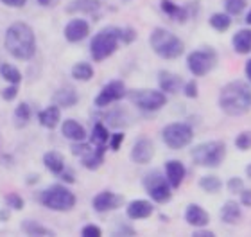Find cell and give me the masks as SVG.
<instances>
[{
  "label": "cell",
  "instance_id": "obj_16",
  "mask_svg": "<svg viewBox=\"0 0 251 237\" xmlns=\"http://www.w3.org/2000/svg\"><path fill=\"white\" fill-rule=\"evenodd\" d=\"M185 174H187V169L179 160H169L165 162V178H167L169 185L173 189H178L179 185L183 184Z\"/></svg>",
  "mask_w": 251,
  "mask_h": 237
},
{
  "label": "cell",
  "instance_id": "obj_11",
  "mask_svg": "<svg viewBox=\"0 0 251 237\" xmlns=\"http://www.w3.org/2000/svg\"><path fill=\"white\" fill-rule=\"evenodd\" d=\"M129 99L144 111H158L165 106L167 95L162 90H133Z\"/></svg>",
  "mask_w": 251,
  "mask_h": 237
},
{
  "label": "cell",
  "instance_id": "obj_34",
  "mask_svg": "<svg viewBox=\"0 0 251 237\" xmlns=\"http://www.w3.org/2000/svg\"><path fill=\"white\" fill-rule=\"evenodd\" d=\"M0 76H2V78L11 84H18L22 81L20 70L16 69V67H13V65H9V63L0 65Z\"/></svg>",
  "mask_w": 251,
  "mask_h": 237
},
{
  "label": "cell",
  "instance_id": "obj_35",
  "mask_svg": "<svg viewBox=\"0 0 251 237\" xmlns=\"http://www.w3.org/2000/svg\"><path fill=\"white\" fill-rule=\"evenodd\" d=\"M246 0H225V7L228 15H241L246 9Z\"/></svg>",
  "mask_w": 251,
  "mask_h": 237
},
{
  "label": "cell",
  "instance_id": "obj_2",
  "mask_svg": "<svg viewBox=\"0 0 251 237\" xmlns=\"http://www.w3.org/2000/svg\"><path fill=\"white\" fill-rule=\"evenodd\" d=\"M219 106L226 115L241 117L251 110V86L244 81H231L221 88Z\"/></svg>",
  "mask_w": 251,
  "mask_h": 237
},
{
  "label": "cell",
  "instance_id": "obj_4",
  "mask_svg": "<svg viewBox=\"0 0 251 237\" xmlns=\"http://www.w3.org/2000/svg\"><path fill=\"white\" fill-rule=\"evenodd\" d=\"M119 27H104L100 29L97 34L94 36L92 43H90V54L94 61H104L115 54V51L119 49Z\"/></svg>",
  "mask_w": 251,
  "mask_h": 237
},
{
  "label": "cell",
  "instance_id": "obj_51",
  "mask_svg": "<svg viewBox=\"0 0 251 237\" xmlns=\"http://www.w3.org/2000/svg\"><path fill=\"white\" fill-rule=\"evenodd\" d=\"M246 76H248V79L251 81V59H248V61H246Z\"/></svg>",
  "mask_w": 251,
  "mask_h": 237
},
{
  "label": "cell",
  "instance_id": "obj_47",
  "mask_svg": "<svg viewBox=\"0 0 251 237\" xmlns=\"http://www.w3.org/2000/svg\"><path fill=\"white\" fill-rule=\"evenodd\" d=\"M119 234H122V236H124V234L126 236H135V230H133L131 227H122L121 225V227L115 230V236H119Z\"/></svg>",
  "mask_w": 251,
  "mask_h": 237
},
{
  "label": "cell",
  "instance_id": "obj_5",
  "mask_svg": "<svg viewBox=\"0 0 251 237\" xmlns=\"http://www.w3.org/2000/svg\"><path fill=\"white\" fill-rule=\"evenodd\" d=\"M40 203L54 212H68L75 207V194L65 185H50L40 194Z\"/></svg>",
  "mask_w": 251,
  "mask_h": 237
},
{
  "label": "cell",
  "instance_id": "obj_39",
  "mask_svg": "<svg viewBox=\"0 0 251 237\" xmlns=\"http://www.w3.org/2000/svg\"><path fill=\"white\" fill-rule=\"evenodd\" d=\"M119 38H121L122 43H131L136 40V31L129 29V27H119Z\"/></svg>",
  "mask_w": 251,
  "mask_h": 237
},
{
  "label": "cell",
  "instance_id": "obj_3",
  "mask_svg": "<svg viewBox=\"0 0 251 237\" xmlns=\"http://www.w3.org/2000/svg\"><path fill=\"white\" fill-rule=\"evenodd\" d=\"M149 43L154 53L163 59H176L179 58L185 51L183 42L179 40L174 32L163 29V27H156L149 36Z\"/></svg>",
  "mask_w": 251,
  "mask_h": 237
},
{
  "label": "cell",
  "instance_id": "obj_17",
  "mask_svg": "<svg viewBox=\"0 0 251 237\" xmlns=\"http://www.w3.org/2000/svg\"><path fill=\"white\" fill-rule=\"evenodd\" d=\"M158 84L163 94H178L179 88L183 86V79L181 76L169 72V70H160L158 74Z\"/></svg>",
  "mask_w": 251,
  "mask_h": 237
},
{
  "label": "cell",
  "instance_id": "obj_38",
  "mask_svg": "<svg viewBox=\"0 0 251 237\" xmlns=\"http://www.w3.org/2000/svg\"><path fill=\"white\" fill-rule=\"evenodd\" d=\"M235 146H237V149H241V151L251 149V132H242L241 135H237Z\"/></svg>",
  "mask_w": 251,
  "mask_h": 237
},
{
  "label": "cell",
  "instance_id": "obj_33",
  "mask_svg": "<svg viewBox=\"0 0 251 237\" xmlns=\"http://www.w3.org/2000/svg\"><path fill=\"white\" fill-rule=\"evenodd\" d=\"M199 187H201L204 192L215 194V192H219V190H221V187H223V182H221L217 176H214V174H208V176H203V178L199 180Z\"/></svg>",
  "mask_w": 251,
  "mask_h": 237
},
{
  "label": "cell",
  "instance_id": "obj_21",
  "mask_svg": "<svg viewBox=\"0 0 251 237\" xmlns=\"http://www.w3.org/2000/svg\"><path fill=\"white\" fill-rule=\"evenodd\" d=\"M38 121L43 128H49V130H54L58 126L59 121H61V110H59L58 105L49 106L45 110H42L38 113Z\"/></svg>",
  "mask_w": 251,
  "mask_h": 237
},
{
  "label": "cell",
  "instance_id": "obj_26",
  "mask_svg": "<svg viewBox=\"0 0 251 237\" xmlns=\"http://www.w3.org/2000/svg\"><path fill=\"white\" fill-rule=\"evenodd\" d=\"M162 11L165 15H169L171 18H174L179 24H185L188 18V9L183 5H178L171 2V0H162Z\"/></svg>",
  "mask_w": 251,
  "mask_h": 237
},
{
  "label": "cell",
  "instance_id": "obj_30",
  "mask_svg": "<svg viewBox=\"0 0 251 237\" xmlns=\"http://www.w3.org/2000/svg\"><path fill=\"white\" fill-rule=\"evenodd\" d=\"M72 78L77 81H90L94 78V67L86 61H79L72 67Z\"/></svg>",
  "mask_w": 251,
  "mask_h": 237
},
{
  "label": "cell",
  "instance_id": "obj_15",
  "mask_svg": "<svg viewBox=\"0 0 251 237\" xmlns=\"http://www.w3.org/2000/svg\"><path fill=\"white\" fill-rule=\"evenodd\" d=\"M88 34H90V24L86 20H83V18H74L65 27V38L70 43L83 42Z\"/></svg>",
  "mask_w": 251,
  "mask_h": 237
},
{
  "label": "cell",
  "instance_id": "obj_27",
  "mask_svg": "<svg viewBox=\"0 0 251 237\" xmlns=\"http://www.w3.org/2000/svg\"><path fill=\"white\" fill-rule=\"evenodd\" d=\"M43 163H45V167L52 174H61L65 171V167H67L65 165V158L58 151H49V153L43 155Z\"/></svg>",
  "mask_w": 251,
  "mask_h": 237
},
{
  "label": "cell",
  "instance_id": "obj_40",
  "mask_svg": "<svg viewBox=\"0 0 251 237\" xmlns=\"http://www.w3.org/2000/svg\"><path fill=\"white\" fill-rule=\"evenodd\" d=\"M81 236L83 237H100L102 236V230H100L97 225H86L81 230Z\"/></svg>",
  "mask_w": 251,
  "mask_h": 237
},
{
  "label": "cell",
  "instance_id": "obj_8",
  "mask_svg": "<svg viewBox=\"0 0 251 237\" xmlns=\"http://www.w3.org/2000/svg\"><path fill=\"white\" fill-rule=\"evenodd\" d=\"M70 149H72V155L81 158L83 165L90 171H95L104 163L106 146H95L92 142L84 144L83 140H79V142H74Z\"/></svg>",
  "mask_w": 251,
  "mask_h": 237
},
{
  "label": "cell",
  "instance_id": "obj_36",
  "mask_svg": "<svg viewBox=\"0 0 251 237\" xmlns=\"http://www.w3.org/2000/svg\"><path fill=\"white\" fill-rule=\"evenodd\" d=\"M106 119H108V126L119 128V126H122V124H126L124 119H129V117H127V113H126V111L115 110V111H111V113H108V115H106Z\"/></svg>",
  "mask_w": 251,
  "mask_h": 237
},
{
  "label": "cell",
  "instance_id": "obj_31",
  "mask_svg": "<svg viewBox=\"0 0 251 237\" xmlns=\"http://www.w3.org/2000/svg\"><path fill=\"white\" fill-rule=\"evenodd\" d=\"M15 126L20 130V128H25L31 121V106L27 105V103H22V105L16 106L15 110Z\"/></svg>",
  "mask_w": 251,
  "mask_h": 237
},
{
  "label": "cell",
  "instance_id": "obj_1",
  "mask_svg": "<svg viewBox=\"0 0 251 237\" xmlns=\"http://www.w3.org/2000/svg\"><path fill=\"white\" fill-rule=\"evenodd\" d=\"M4 47L15 59L20 61L31 59L36 53V36L31 26H27L25 22L11 24L5 31Z\"/></svg>",
  "mask_w": 251,
  "mask_h": 237
},
{
  "label": "cell",
  "instance_id": "obj_6",
  "mask_svg": "<svg viewBox=\"0 0 251 237\" xmlns=\"http://www.w3.org/2000/svg\"><path fill=\"white\" fill-rule=\"evenodd\" d=\"M226 157V144L221 140L198 144L192 149V160L199 167H219Z\"/></svg>",
  "mask_w": 251,
  "mask_h": 237
},
{
  "label": "cell",
  "instance_id": "obj_23",
  "mask_svg": "<svg viewBox=\"0 0 251 237\" xmlns=\"http://www.w3.org/2000/svg\"><path fill=\"white\" fill-rule=\"evenodd\" d=\"M221 219L226 223V225H237V223L242 219V211L239 203L233 200H228L221 209Z\"/></svg>",
  "mask_w": 251,
  "mask_h": 237
},
{
  "label": "cell",
  "instance_id": "obj_52",
  "mask_svg": "<svg viewBox=\"0 0 251 237\" xmlns=\"http://www.w3.org/2000/svg\"><path fill=\"white\" fill-rule=\"evenodd\" d=\"M246 24H248V26H251V11L246 15Z\"/></svg>",
  "mask_w": 251,
  "mask_h": 237
},
{
  "label": "cell",
  "instance_id": "obj_10",
  "mask_svg": "<svg viewBox=\"0 0 251 237\" xmlns=\"http://www.w3.org/2000/svg\"><path fill=\"white\" fill-rule=\"evenodd\" d=\"M144 187H146L147 194L151 196V200L156 203H167L173 198V187L169 185L167 178L162 176L158 171L147 174L144 178Z\"/></svg>",
  "mask_w": 251,
  "mask_h": 237
},
{
  "label": "cell",
  "instance_id": "obj_29",
  "mask_svg": "<svg viewBox=\"0 0 251 237\" xmlns=\"http://www.w3.org/2000/svg\"><path fill=\"white\" fill-rule=\"evenodd\" d=\"M110 140V133H108V128L102 124V122H95L94 128H92V135H90V142L95 144V146H106Z\"/></svg>",
  "mask_w": 251,
  "mask_h": 237
},
{
  "label": "cell",
  "instance_id": "obj_50",
  "mask_svg": "<svg viewBox=\"0 0 251 237\" xmlns=\"http://www.w3.org/2000/svg\"><path fill=\"white\" fill-rule=\"evenodd\" d=\"M38 4L43 5V7H50V5L56 4V0H36Z\"/></svg>",
  "mask_w": 251,
  "mask_h": 237
},
{
  "label": "cell",
  "instance_id": "obj_22",
  "mask_svg": "<svg viewBox=\"0 0 251 237\" xmlns=\"http://www.w3.org/2000/svg\"><path fill=\"white\" fill-rule=\"evenodd\" d=\"M77 101H79V95L72 86L59 88L54 94V105H58L59 108H72V106L77 105Z\"/></svg>",
  "mask_w": 251,
  "mask_h": 237
},
{
  "label": "cell",
  "instance_id": "obj_25",
  "mask_svg": "<svg viewBox=\"0 0 251 237\" xmlns=\"http://www.w3.org/2000/svg\"><path fill=\"white\" fill-rule=\"evenodd\" d=\"M100 9L99 0H74L67 7V13H88V15H95Z\"/></svg>",
  "mask_w": 251,
  "mask_h": 237
},
{
  "label": "cell",
  "instance_id": "obj_53",
  "mask_svg": "<svg viewBox=\"0 0 251 237\" xmlns=\"http://www.w3.org/2000/svg\"><path fill=\"white\" fill-rule=\"evenodd\" d=\"M246 174H248V178H251V163L246 167Z\"/></svg>",
  "mask_w": 251,
  "mask_h": 237
},
{
  "label": "cell",
  "instance_id": "obj_14",
  "mask_svg": "<svg viewBox=\"0 0 251 237\" xmlns=\"http://www.w3.org/2000/svg\"><path fill=\"white\" fill-rule=\"evenodd\" d=\"M154 157V144L149 140V138H138L135 144H133V149H131V160L135 163H140V165H146L149 163Z\"/></svg>",
  "mask_w": 251,
  "mask_h": 237
},
{
  "label": "cell",
  "instance_id": "obj_20",
  "mask_svg": "<svg viewBox=\"0 0 251 237\" xmlns=\"http://www.w3.org/2000/svg\"><path fill=\"white\" fill-rule=\"evenodd\" d=\"M63 137L72 140V142H79V140H84L86 138V130L83 128V124H79L77 121L74 119H67L61 126Z\"/></svg>",
  "mask_w": 251,
  "mask_h": 237
},
{
  "label": "cell",
  "instance_id": "obj_32",
  "mask_svg": "<svg viewBox=\"0 0 251 237\" xmlns=\"http://www.w3.org/2000/svg\"><path fill=\"white\" fill-rule=\"evenodd\" d=\"M208 22H210V26L219 32L228 31L231 26V18H230V15H226V13H214V15L210 16Z\"/></svg>",
  "mask_w": 251,
  "mask_h": 237
},
{
  "label": "cell",
  "instance_id": "obj_43",
  "mask_svg": "<svg viewBox=\"0 0 251 237\" xmlns=\"http://www.w3.org/2000/svg\"><path fill=\"white\" fill-rule=\"evenodd\" d=\"M244 189V182H242V178H230L228 180V190L230 192H233V194H237V192H241V190Z\"/></svg>",
  "mask_w": 251,
  "mask_h": 237
},
{
  "label": "cell",
  "instance_id": "obj_28",
  "mask_svg": "<svg viewBox=\"0 0 251 237\" xmlns=\"http://www.w3.org/2000/svg\"><path fill=\"white\" fill-rule=\"evenodd\" d=\"M22 232H25L27 236H40V237L54 236V232L50 228L43 227V225H40V223L34 221V219H25V221L22 223Z\"/></svg>",
  "mask_w": 251,
  "mask_h": 237
},
{
  "label": "cell",
  "instance_id": "obj_49",
  "mask_svg": "<svg viewBox=\"0 0 251 237\" xmlns=\"http://www.w3.org/2000/svg\"><path fill=\"white\" fill-rule=\"evenodd\" d=\"M215 234L210 232V230H198V232H194V237H214Z\"/></svg>",
  "mask_w": 251,
  "mask_h": 237
},
{
  "label": "cell",
  "instance_id": "obj_37",
  "mask_svg": "<svg viewBox=\"0 0 251 237\" xmlns=\"http://www.w3.org/2000/svg\"><path fill=\"white\" fill-rule=\"evenodd\" d=\"M5 203H7V207H11V209H15V211H22L24 209V198H22L20 194H16V192H9V194H5Z\"/></svg>",
  "mask_w": 251,
  "mask_h": 237
},
{
  "label": "cell",
  "instance_id": "obj_46",
  "mask_svg": "<svg viewBox=\"0 0 251 237\" xmlns=\"http://www.w3.org/2000/svg\"><path fill=\"white\" fill-rule=\"evenodd\" d=\"M0 2L9 7H24L27 4V0H0Z\"/></svg>",
  "mask_w": 251,
  "mask_h": 237
},
{
  "label": "cell",
  "instance_id": "obj_13",
  "mask_svg": "<svg viewBox=\"0 0 251 237\" xmlns=\"http://www.w3.org/2000/svg\"><path fill=\"white\" fill-rule=\"evenodd\" d=\"M122 201H124L122 196L115 194V192H111V190H102V192H99V194L94 198L92 205H94V211L102 214V212H110V211L119 209V207L122 205Z\"/></svg>",
  "mask_w": 251,
  "mask_h": 237
},
{
  "label": "cell",
  "instance_id": "obj_7",
  "mask_svg": "<svg viewBox=\"0 0 251 237\" xmlns=\"http://www.w3.org/2000/svg\"><path fill=\"white\" fill-rule=\"evenodd\" d=\"M162 138L165 146L178 151V149L187 148L188 144L192 142L194 132L192 128L185 122H173V124H169L162 130Z\"/></svg>",
  "mask_w": 251,
  "mask_h": 237
},
{
  "label": "cell",
  "instance_id": "obj_44",
  "mask_svg": "<svg viewBox=\"0 0 251 237\" xmlns=\"http://www.w3.org/2000/svg\"><path fill=\"white\" fill-rule=\"evenodd\" d=\"M16 95H18V86H16V84H11V86H7V88L2 90V99L4 101L16 99Z\"/></svg>",
  "mask_w": 251,
  "mask_h": 237
},
{
  "label": "cell",
  "instance_id": "obj_41",
  "mask_svg": "<svg viewBox=\"0 0 251 237\" xmlns=\"http://www.w3.org/2000/svg\"><path fill=\"white\" fill-rule=\"evenodd\" d=\"M183 92H185V95H187L188 99H196L198 97V83L196 81H188V83H185L183 84Z\"/></svg>",
  "mask_w": 251,
  "mask_h": 237
},
{
  "label": "cell",
  "instance_id": "obj_18",
  "mask_svg": "<svg viewBox=\"0 0 251 237\" xmlns=\"http://www.w3.org/2000/svg\"><path fill=\"white\" fill-rule=\"evenodd\" d=\"M185 221L196 228H203L210 223V216L201 205L192 203V205H188L187 211H185Z\"/></svg>",
  "mask_w": 251,
  "mask_h": 237
},
{
  "label": "cell",
  "instance_id": "obj_24",
  "mask_svg": "<svg viewBox=\"0 0 251 237\" xmlns=\"http://www.w3.org/2000/svg\"><path fill=\"white\" fill-rule=\"evenodd\" d=\"M231 45H233V51L239 54L251 53V29L237 31L231 38Z\"/></svg>",
  "mask_w": 251,
  "mask_h": 237
},
{
  "label": "cell",
  "instance_id": "obj_48",
  "mask_svg": "<svg viewBox=\"0 0 251 237\" xmlns=\"http://www.w3.org/2000/svg\"><path fill=\"white\" fill-rule=\"evenodd\" d=\"M61 180H65V182H68V184H74V173L65 167V171L61 173Z\"/></svg>",
  "mask_w": 251,
  "mask_h": 237
},
{
  "label": "cell",
  "instance_id": "obj_45",
  "mask_svg": "<svg viewBox=\"0 0 251 237\" xmlns=\"http://www.w3.org/2000/svg\"><path fill=\"white\" fill-rule=\"evenodd\" d=\"M241 201L244 207H250L251 209V190L250 189H242L241 190Z\"/></svg>",
  "mask_w": 251,
  "mask_h": 237
},
{
  "label": "cell",
  "instance_id": "obj_9",
  "mask_svg": "<svg viewBox=\"0 0 251 237\" xmlns=\"http://www.w3.org/2000/svg\"><path fill=\"white\" fill-rule=\"evenodd\" d=\"M217 65V54L214 49H203V51H194L187 56V67L196 78L206 76L215 69Z\"/></svg>",
  "mask_w": 251,
  "mask_h": 237
},
{
  "label": "cell",
  "instance_id": "obj_42",
  "mask_svg": "<svg viewBox=\"0 0 251 237\" xmlns=\"http://www.w3.org/2000/svg\"><path fill=\"white\" fill-rule=\"evenodd\" d=\"M122 142H124V133H113V135H110V140H108L111 151H119Z\"/></svg>",
  "mask_w": 251,
  "mask_h": 237
},
{
  "label": "cell",
  "instance_id": "obj_19",
  "mask_svg": "<svg viewBox=\"0 0 251 237\" xmlns=\"http://www.w3.org/2000/svg\"><path fill=\"white\" fill-rule=\"evenodd\" d=\"M126 214L129 219H146L152 214V205L151 201L146 200H135L131 201L129 205L126 207Z\"/></svg>",
  "mask_w": 251,
  "mask_h": 237
},
{
  "label": "cell",
  "instance_id": "obj_12",
  "mask_svg": "<svg viewBox=\"0 0 251 237\" xmlns=\"http://www.w3.org/2000/svg\"><path fill=\"white\" fill-rule=\"evenodd\" d=\"M126 95V86L122 81H110L100 88L99 95L95 97V106L97 108H108L110 105L121 101Z\"/></svg>",
  "mask_w": 251,
  "mask_h": 237
}]
</instances>
